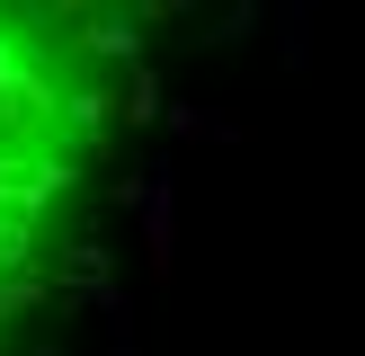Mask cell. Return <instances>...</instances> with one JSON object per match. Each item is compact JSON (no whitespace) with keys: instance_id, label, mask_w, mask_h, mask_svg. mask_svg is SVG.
Wrapping results in <instances>:
<instances>
[{"instance_id":"6da1fadb","label":"cell","mask_w":365,"mask_h":356,"mask_svg":"<svg viewBox=\"0 0 365 356\" xmlns=\"http://www.w3.org/2000/svg\"><path fill=\"white\" fill-rule=\"evenodd\" d=\"M134 98V36L89 9H0V356H53L81 312Z\"/></svg>"}]
</instances>
